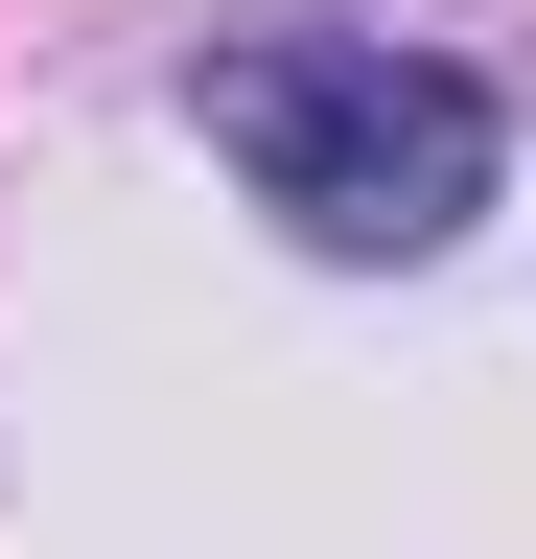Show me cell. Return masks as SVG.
I'll list each match as a JSON object with an SVG mask.
<instances>
[{"mask_svg": "<svg viewBox=\"0 0 536 559\" xmlns=\"http://www.w3.org/2000/svg\"><path fill=\"white\" fill-rule=\"evenodd\" d=\"M187 117H211V164L281 210L303 257H443L466 210H490V70L396 47V24H234L187 70Z\"/></svg>", "mask_w": 536, "mask_h": 559, "instance_id": "1", "label": "cell"}]
</instances>
